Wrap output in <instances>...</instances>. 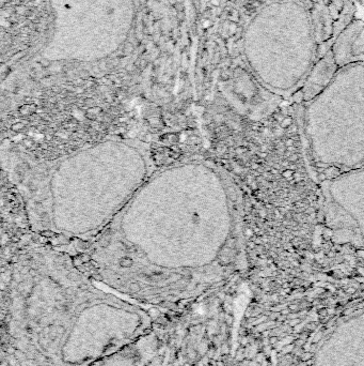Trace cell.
Here are the masks:
<instances>
[{"mask_svg": "<svg viewBox=\"0 0 364 366\" xmlns=\"http://www.w3.org/2000/svg\"><path fill=\"white\" fill-rule=\"evenodd\" d=\"M313 366H364V311L333 331L317 351Z\"/></svg>", "mask_w": 364, "mask_h": 366, "instance_id": "3957f363", "label": "cell"}, {"mask_svg": "<svg viewBox=\"0 0 364 366\" xmlns=\"http://www.w3.org/2000/svg\"><path fill=\"white\" fill-rule=\"evenodd\" d=\"M331 50L340 69L364 64V20L349 22L334 40Z\"/></svg>", "mask_w": 364, "mask_h": 366, "instance_id": "5b68a950", "label": "cell"}, {"mask_svg": "<svg viewBox=\"0 0 364 366\" xmlns=\"http://www.w3.org/2000/svg\"><path fill=\"white\" fill-rule=\"evenodd\" d=\"M323 197L342 208L354 223L364 248V166L321 182Z\"/></svg>", "mask_w": 364, "mask_h": 366, "instance_id": "277c9868", "label": "cell"}, {"mask_svg": "<svg viewBox=\"0 0 364 366\" xmlns=\"http://www.w3.org/2000/svg\"><path fill=\"white\" fill-rule=\"evenodd\" d=\"M304 152L321 182L364 166V64L339 69L300 113Z\"/></svg>", "mask_w": 364, "mask_h": 366, "instance_id": "7a4b0ae2", "label": "cell"}, {"mask_svg": "<svg viewBox=\"0 0 364 366\" xmlns=\"http://www.w3.org/2000/svg\"><path fill=\"white\" fill-rule=\"evenodd\" d=\"M356 1H359L360 3H363V4H364V0H356Z\"/></svg>", "mask_w": 364, "mask_h": 366, "instance_id": "52a82bcc", "label": "cell"}, {"mask_svg": "<svg viewBox=\"0 0 364 366\" xmlns=\"http://www.w3.org/2000/svg\"><path fill=\"white\" fill-rule=\"evenodd\" d=\"M339 69L330 49L312 68L302 87L298 91L297 94L300 95L301 103H308L321 94L333 81Z\"/></svg>", "mask_w": 364, "mask_h": 366, "instance_id": "8992f818", "label": "cell"}, {"mask_svg": "<svg viewBox=\"0 0 364 366\" xmlns=\"http://www.w3.org/2000/svg\"><path fill=\"white\" fill-rule=\"evenodd\" d=\"M355 12L354 0H264L245 36L254 77L281 99L296 95Z\"/></svg>", "mask_w": 364, "mask_h": 366, "instance_id": "6da1fadb", "label": "cell"}]
</instances>
